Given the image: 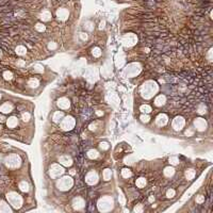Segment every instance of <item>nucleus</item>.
<instances>
[{"instance_id": "1", "label": "nucleus", "mask_w": 213, "mask_h": 213, "mask_svg": "<svg viewBox=\"0 0 213 213\" xmlns=\"http://www.w3.org/2000/svg\"><path fill=\"white\" fill-rule=\"evenodd\" d=\"M15 124H16V120H15V118H11V119L9 120V122H7V125H10L11 127H13Z\"/></svg>"}, {"instance_id": "2", "label": "nucleus", "mask_w": 213, "mask_h": 213, "mask_svg": "<svg viewBox=\"0 0 213 213\" xmlns=\"http://www.w3.org/2000/svg\"><path fill=\"white\" fill-rule=\"evenodd\" d=\"M3 118H2V116H0V120H2Z\"/></svg>"}]
</instances>
